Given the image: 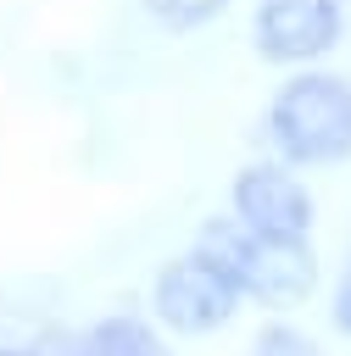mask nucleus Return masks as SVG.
I'll return each mask as SVG.
<instances>
[{
  "label": "nucleus",
  "instance_id": "obj_8",
  "mask_svg": "<svg viewBox=\"0 0 351 356\" xmlns=\"http://www.w3.org/2000/svg\"><path fill=\"white\" fill-rule=\"evenodd\" d=\"M245 356H323V345H318L301 323H290V317H267V323L256 328V339L245 345Z\"/></svg>",
  "mask_w": 351,
  "mask_h": 356
},
{
  "label": "nucleus",
  "instance_id": "obj_4",
  "mask_svg": "<svg viewBox=\"0 0 351 356\" xmlns=\"http://www.w3.org/2000/svg\"><path fill=\"white\" fill-rule=\"evenodd\" d=\"M228 217L256 234V239H273V245H301L312 239L318 228V195L306 189V178L273 156L262 161H245L228 184Z\"/></svg>",
  "mask_w": 351,
  "mask_h": 356
},
{
  "label": "nucleus",
  "instance_id": "obj_3",
  "mask_svg": "<svg viewBox=\"0 0 351 356\" xmlns=\"http://www.w3.org/2000/svg\"><path fill=\"white\" fill-rule=\"evenodd\" d=\"M240 312H245V295L201 250L167 256L150 278V323L167 339H212V334L234 328Z\"/></svg>",
  "mask_w": 351,
  "mask_h": 356
},
{
  "label": "nucleus",
  "instance_id": "obj_6",
  "mask_svg": "<svg viewBox=\"0 0 351 356\" xmlns=\"http://www.w3.org/2000/svg\"><path fill=\"white\" fill-rule=\"evenodd\" d=\"M89 356H178L173 339L150 323V312H106L84 328Z\"/></svg>",
  "mask_w": 351,
  "mask_h": 356
},
{
  "label": "nucleus",
  "instance_id": "obj_2",
  "mask_svg": "<svg viewBox=\"0 0 351 356\" xmlns=\"http://www.w3.org/2000/svg\"><path fill=\"white\" fill-rule=\"evenodd\" d=\"M189 250H201L217 273H228V284L245 295V306H262L273 317H290L295 306L312 300V289L323 284V267H318V245L301 239V245H273V239H256L245 234L228 211L206 217L189 239Z\"/></svg>",
  "mask_w": 351,
  "mask_h": 356
},
{
  "label": "nucleus",
  "instance_id": "obj_7",
  "mask_svg": "<svg viewBox=\"0 0 351 356\" xmlns=\"http://www.w3.org/2000/svg\"><path fill=\"white\" fill-rule=\"evenodd\" d=\"M139 6H145V17H150L156 28H167V33H195V28L217 22L234 0H139Z\"/></svg>",
  "mask_w": 351,
  "mask_h": 356
},
{
  "label": "nucleus",
  "instance_id": "obj_11",
  "mask_svg": "<svg viewBox=\"0 0 351 356\" xmlns=\"http://www.w3.org/2000/svg\"><path fill=\"white\" fill-rule=\"evenodd\" d=\"M0 356H33L28 345H0Z\"/></svg>",
  "mask_w": 351,
  "mask_h": 356
},
{
  "label": "nucleus",
  "instance_id": "obj_5",
  "mask_svg": "<svg viewBox=\"0 0 351 356\" xmlns=\"http://www.w3.org/2000/svg\"><path fill=\"white\" fill-rule=\"evenodd\" d=\"M345 39V0H256L251 11V50L267 67L301 72L334 56Z\"/></svg>",
  "mask_w": 351,
  "mask_h": 356
},
{
  "label": "nucleus",
  "instance_id": "obj_10",
  "mask_svg": "<svg viewBox=\"0 0 351 356\" xmlns=\"http://www.w3.org/2000/svg\"><path fill=\"white\" fill-rule=\"evenodd\" d=\"M28 350H33V356H89V345H84V328H61V323L39 328V334L28 339Z\"/></svg>",
  "mask_w": 351,
  "mask_h": 356
},
{
  "label": "nucleus",
  "instance_id": "obj_1",
  "mask_svg": "<svg viewBox=\"0 0 351 356\" xmlns=\"http://www.w3.org/2000/svg\"><path fill=\"white\" fill-rule=\"evenodd\" d=\"M262 145L295 172H329L351 161V78L329 67L290 72L262 106Z\"/></svg>",
  "mask_w": 351,
  "mask_h": 356
},
{
  "label": "nucleus",
  "instance_id": "obj_9",
  "mask_svg": "<svg viewBox=\"0 0 351 356\" xmlns=\"http://www.w3.org/2000/svg\"><path fill=\"white\" fill-rule=\"evenodd\" d=\"M329 328L340 339H351V234H345V250H340V267L329 278Z\"/></svg>",
  "mask_w": 351,
  "mask_h": 356
}]
</instances>
